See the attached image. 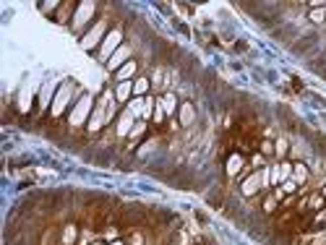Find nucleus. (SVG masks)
<instances>
[{"label":"nucleus","instance_id":"nucleus-7","mask_svg":"<svg viewBox=\"0 0 326 245\" xmlns=\"http://www.w3.org/2000/svg\"><path fill=\"white\" fill-rule=\"evenodd\" d=\"M128 55H131V50H128V47H118V50H115V55H113L110 60H107V68L118 73V71L123 68V63H126V57H128Z\"/></svg>","mask_w":326,"mask_h":245},{"label":"nucleus","instance_id":"nucleus-14","mask_svg":"<svg viewBox=\"0 0 326 245\" xmlns=\"http://www.w3.org/2000/svg\"><path fill=\"white\" fill-rule=\"evenodd\" d=\"M131 91H133V84H131V81H123V84L115 89V97H118V102H126V97L131 94Z\"/></svg>","mask_w":326,"mask_h":245},{"label":"nucleus","instance_id":"nucleus-21","mask_svg":"<svg viewBox=\"0 0 326 245\" xmlns=\"http://www.w3.org/2000/svg\"><path fill=\"white\" fill-rule=\"evenodd\" d=\"M110 245H126V240H123V237H120V240H113Z\"/></svg>","mask_w":326,"mask_h":245},{"label":"nucleus","instance_id":"nucleus-18","mask_svg":"<svg viewBox=\"0 0 326 245\" xmlns=\"http://www.w3.org/2000/svg\"><path fill=\"white\" fill-rule=\"evenodd\" d=\"M313 146H316V149L321 151V154L326 157V136H321V133H316V136H313Z\"/></svg>","mask_w":326,"mask_h":245},{"label":"nucleus","instance_id":"nucleus-11","mask_svg":"<svg viewBox=\"0 0 326 245\" xmlns=\"http://www.w3.org/2000/svg\"><path fill=\"white\" fill-rule=\"evenodd\" d=\"M318 42V37H303V39H298L295 44H290L292 47V52H298V55H305L310 47H313V44Z\"/></svg>","mask_w":326,"mask_h":245},{"label":"nucleus","instance_id":"nucleus-5","mask_svg":"<svg viewBox=\"0 0 326 245\" xmlns=\"http://www.w3.org/2000/svg\"><path fill=\"white\" fill-rule=\"evenodd\" d=\"M120 39H123V32H120V29H113V32H107V37H104V42H102V47H99V57H102V60L110 57L113 50L120 44Z\"/></svg>","mask_w":326,"mask_h":245},{"label":"nucleus","instance_id":"nucleus-20","mask_svg":"<svg viewBox=\"0 0 326 245\" xmlns=\"http://www.w3.org/2000/svg\"><path fill=\"white\" fill-rule=\"evenodd\" d=\"M133 89L138 91V94H141V91H146V89H149V79H144V76H141V79L133 84Z\"/></svg>","mask_w":326,"mask_h":245},{"label":"nucleus","instance_id":"nucleus-15","mask_svg":"<svg viewBox=\"0 0 326 245\" xmlns=\"http://www.w3.org/2000/svg\"><path fill=\"white\" fill-rule=\"evenodd\" d=\"M206 201L214 206V209H222V204H225V191L220 188V191H214V193H209L206 196Z\"/></svg>","mask_w":326,"mask_h":245},{"label":"nucleus","instance_id":"nucleus-22","mask_svg":"<svg viewBox=\"0 0 326 245\" xmlns=\"http://www.w3.org/2000/svg\"><path fill=\"white\" fill-rule=\"evenodd\" d=\"M89 245H104V242L102 240H94V242H89Z\"/></svg>","mask_w":326,"mask_h":245},{"label":"nucleus","instance_id":"nucleus-13","mask_svg":"<svg viewBox=\"0 0 326 245\" xmlns=\"http://www.w3.org/2000/svg\"><path fill=\"white\" fill-rule=\"evenodd\" d=\"M159 104H162L165 115H175V110H178V102H175V97H173V94H165Z\"/></svg>","mask_w":326,"mask_h":245},{"label":"nucleus","instance_id":"nucleus-3","mask_svg":"<svg viewBox=\"0 0 326 245\" xmlns=\"http://www.w3.org/2000/svg\"><path fill=\"white\" fill-rule=\"evenodd\" d=\"M97 8H99L97 3H79V11H76V16H73V21H71L73 32H81V29L91 21V16H94Z\"/></svg>","mask_w":326,"mask_h":245},{"label":"nucleus","instance_id":"nucleus-8","mask_svg":"<svg viewBox=\"0 0 326 245\" xmlns=\"http://www.w3.org/2000/svg\"><path fill=\"white\" fill-rule=\"evenodd\" d=\"M292 177L298 180V186H305V182H310V170L303 162H292Z\"/></svg>","mask_w":326,"mask_h":245},{"label":"nucleus","instance_id":"nucleus-4","mask_svg":"<svg viewBox=\"0 0 326 245\" xmlns=\"http://www.w3.org/2000/svg\"><path fill=\"white\" fill-rule=\"evenodd\" d=\"M89 110H91V97H79V99H76V107H73V112H71V126L79 128L81 122L86 120Z\"/></svg>","mask_w":326,"mask_h":245},{"label":"nucleus","instance_id":"nucleus-19","mask_svg":"<svg viewBox=\"0 0 326 245\" xmlns=\"http://www.w3.org/2000/svg\"><path fill=\"white\" fill-rule=\"evenodd\" d=\"M58 8H60L58 3H39V11L42 13H58Z\"/></svg>","mask_w":326,"mask_h":245},{"label":"nucleus","instance_id":"nucleus-12","mask_svg":"<svg viewBox=\"0 0 326 245\" xmlns=\"http://www.w3.org/2000/svg\"><path fill=\"white\" fill-rule=\"evenodd\" d=\"M136 68H138V63H136V60H128V63L126 66H123L118 73H115V79L123 84V81H128V76H133L136 73Z\"/></svg>","mask_w":326,"mask_h":245},{"label":"nucleus","instance_id":"nucleus-10","mask_svg":"<svg viewBox=\"0 0 326 245\" xmlns=\"http://www.w3.org/2000/svg\"><path fill=\"white\" fill-rule=\"evenodd\" d=\"M178 112H180V122H183V126H191V122L196 120V110H193L191 102H183L178 107Z\"/></svg>","mask_w":326,"mask_h":245},{"label":"nucleus","instance_id":"nucleus-17","mask_svg":"<svg viewBox=\"0 0 326 245\" xmlns=\"http://www.w3.org/2000/svg\"><path fill=\"white\" fill-rule=\"evenodd\" d=\"M292 177V162H279V182Z\"/></svg>","mask_w":326,"mask_h":245},{"label":"nucleus","instance_id":"nucleus-16","mask_svg":"<svg viewBox=\"0 0 326 245\" xmlns=\"http://www.w3.org/2000/svg\"><path fill=\"white\" fill-rule=\"evenodd\" d=\"M240 167H243V157H240V154H232V157H230V164H227V175L232 177V175L240 170Z\"/></svg>","mask_w":326,"mask_h":245},{"label":"nucleus","instance_id":"nucleus-6","mask_svg":"<svg viewBox=\"0 0 326 245\" xmlns=\"http://www.w3.org/2000/svg\"><path fill=\"white\" fill-rule=\"evenodd\" d=\"M76 11H79V3H63V6L58 8V13H55L52 19H55L58 24H68L71 16H76Z\"/></svg>","mask_w":326,"mask_h":245},{"label":"nucleus","instance_id":"nucleus-9","mask_svg":"<svg viewBox=\"0 0 326 245\" xmlns=\"http://www.w3.org/2000/svg\"><path fill=\"white\" fill-rule=\"evenodd\" d=\"M131 128H133V117H131V112H123L120 117H118V126H115V133L120 136H126V133H131Z\"/></svg>","mask_w":326,"mask_h":245},{"label":"nucleus","instance_id":"nucleus-2","mask_svg":"<svg viewBox=\"0 0 326 245\" xmlns=\"http://www.w3.org/2000/svg\"><path fill=\"white\" fill-rule=\"evenodd\" d=\"M107 29H110V16H102V19H99V21H97L94 26H91V29H89V32H86V34H84V39H81V44H84V47H86V50H94L99 39L104 42V37H107L104 32H107Z\"/></svg>","mask_w":326,"mask_h":245},{"label":"nucleus","instance_id":"nucleus-1","mask_svg":"<svg viewBox=\"0 0 326 245\" xmlns=\"http://www.w3.org/2000/svg\"><path fill=\"white\" fill-rule=\"evenodd\" d=\"M73 94H79V89H76V84L73 81H66L63 86H60L58 91H55V97H52V107H50V117H55V120H63V115H66V110H68V104H71V97Z\"/></svg>","mask_w":326,"mask_h":245}]
</instances>
